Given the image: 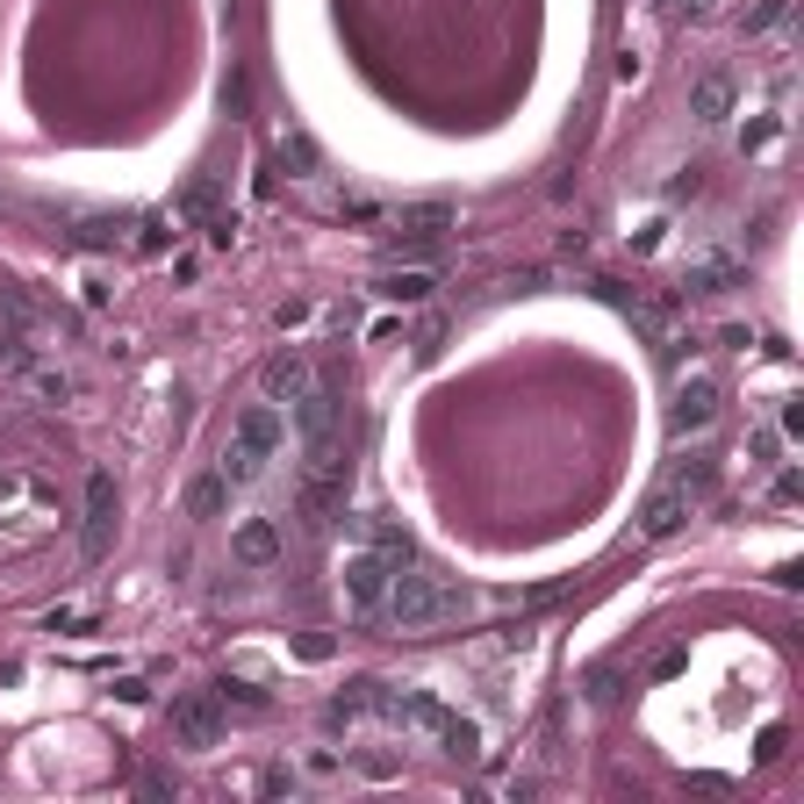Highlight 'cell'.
I'll use <instances>...</instances> for the list:
<instances>
[{
	"instance_id": "obj_1",
	"label": "cell",
	"mask_w": 804,
	"mask_h": 804,
	"mask_svg": "<svg viewBox=\"0 0 804 804\" xmlns=\"http://www.w3.org/2000/svg\"><path fill=\"white\" fill-rule=\"evenodd\" d=\"M281 438H287V424H281V403H252L245 417L231 424V446H223V467H216V475L231 481V489H245V481H259V475H266V460L281 452Z\"/></svg>"
},
{
	"instance_id": "obj_33",
	"label": "cell",
	"mask_w": 804,
	"mask_h": 804,
	"mask_svg": "<svg viewBox=\"0 0 804 804\" xmlns=\"http://www.w3.org/2000/svg\"><path fill=\"white\" fill-rule=\"evenodd\" d=\"M696 187H704V180H696V165H690V173H675V180H669V202H682V194H696Z\"/></svg>"
},
{
	"instance_id": "obj_21",
	"label": "cell",
	"mask_w": 804,
	"mask_h": 804,
	"mask_svg": "<svg viewBox=\"0 0 804 804\" xmlns=\"http://www.w3.org/2000/svg\"><path fill=\"white\" fill-rule=\"evenodd\" d=\"M747 452L762 467H783V431H776V424H754V431H747Z\"/></svg>"
},
{
	"instance_id": "obj_6",
	"label": "cell",
	"mask_w": 804,
	"mask_h": 804,
	"mask_svg": "<svg viewBox=\"0 0 804 804\" xmlns=\"http://www.w3.org/2000/svg\"><path fill=\"white\" fill-rule=\"evenodd\" d=\"M446 223H452V208H446V202H417V208H403L396 237H388V259H403V252H431L438 237H446Z\"/></svg>"
},
{
	"instance_id": "obj_27",
	"label": "cell",
	"mask_w": 804,
	"mask_h": 804,
	"mask_svg": "<svg viewBox=\"0 0 804 804\" xmlns=\"http://www.w3.org/2000/svg\"><path fill=\"white\" fill-rule=\"evenodd\" d=\"M165 245H173L165 216H144V223H136V252H165Z\"/></svg>"
},
{
	"instance_id": "obj_24",
	"label": "cell",
	"mask_w": 804,
	"mask_h": 804,
	"mask_svg": "<svg viewBox=\"0 0 804 804\" xmlns=\"http://www.w3.org/2000/svg\"><path fill=\"white\" fill-rule=\"evenodd\" d=\"M0 330H29V295L22 287H0Z\"/></svg>"
},
{
	"instance_id": "obj_25",
	"label": "cell",
	"mask_w": 804,
	"mask_h": 804,
	"mask_svg": "<svg viewBox=\"0 0 804 804\" xmlns=\"http://www.w3.org/2000/svg\"><path fill=\"white\" fill-rule=\"evenodd\" d=\"M625 696V675L618 669H589V704H618Z\"/></svg>"
},
{
	"instance_id": "obj_29",
	"label": "cell",
	"mask_w": 804,
	"mask_h": 804,
	"mask_svg": "<svg viewBox=\"0 0 804 804\" xmlns=\"http://www.w3.org/2000/svg\"><path fill=\"white\" fill-rule=\"evenodd\" d=\"M754 754H762V762H783V725H762V740H754Z\"/></svg>"
},
{
	"instance_id": "obj_30",
	"label": "cell",
	"mask_w": 804,
	"mask_h": 804,
	"mask_svg": "<svg viewBox=\"0 0 804 804\" xmlns=\"http://www.w3.org/2000/svg\"><path fill=\"white\" fill-rule=\"evenodd\" d=\"M302 661H330V632H302Z\"/></svg>"
},
{
	"instance_id": "obj_32",
	"label": "cell",
	"mask_w": 804,
	"mask_h": 804,
	"mask_svg": "<svg viewBox=\"0 0 804 804\" xmlns=\"http://www.w3.org/2000/svg\"><path fill=\"white\" fill-rule=\"evenodd\" d=\"M797 496H804V481L791 475V467H783V475H776V503H797Z\"/></svg>"
},
{
	"instance_id": "obj_4",
	"label": "cell",
	"mask_w": 804,
	"mask_h": 804,
	"mask_svg": "<svg viewBox=\"0 0 804 804\" xmlns=\"http://www.w3.org/2000/svg\"><path fill=\"white\" fill-rule=\"evenodd\" d=\"M173 740H180V747H216V740H223V704L208 690L173 696Z\"/></svg>"
},
{
	"instance_id": "obj_15",
	"label": "cell",
	"mask_w": 804,
	"mask_h": 804,
	"mask_svg": "<svg viewBox=\"0 0 804 804\" xmlns=\"http://www.w3.org/2000/svg\"><path fill=\"white\" fill-rule=\"evenodd\" d=\"M431 273H424V266H409V273H381V281H374V295H388V302H424V295H431Z\"/></svg>"
},
{
	"instance_id": "obj_19",
	"label": "cell",
	"mask_w": 804,
	"mask_h": 804,
	"mask_svg": "<svg viewBox=\"0 0 804 804\" xmlns=\"http://www.w3.org/2000/svg\"><path fill=\"white\" fill-rule=\"evenodd\" d=\"M22 381H29V396H37V403H65L72 396V374H58V367H29Z\"/></svg>"
},
{
	"instance_id": "obj_7",
	"label": "cell",
	"mask_w": 804,
	"mask_h": 804,
	"mask_svg": "<svg viewBox=\"0 0 804 804\" xmlns=\"http://www.w3.org/2000/svg\"><path fill=\"white\" fill-rule=\"evenodd\" d=\"M682 518H690V496L675 489V481H661L654 496L640 503V518H632V532L640 539H669V532H682Z\"/></svg>"
},
{
	"instance_id": "obj_17",
	"label": "cell",
	"mask_w": 804,
	"mask_h": 804,
	"mask_svg": "<svg viewBox=\"0 0 804 804\" xmlns=\"http://www.w3.org/2000/svg\"><path fill=\"white\" fill-rule=\"evenodd\" d=\"M29 367H37V345H29V330H0V374H14V381H22Z\"/></svg>"
},
{
	"instance_id": "obj_20",
	"label": "cell",
	"mask_w": 804,
	"mask_h": 804,
	"mask_svg": "<svg viewBox=\"0 0 804 804\" xmlns=\"http://www.w3.org/2000/svg\"><path fill=\"white\" fill-rule=\"evenodd\" d=\"M115 237H123V231H115V223H109V216H86V223H80V231H72V245H80V252H109V245H115Z\"/></svg>"
},
{
	"instance_id": "obj_28",
	"label": "cell",
	"mask_w": 804,
	"mask_h": 804,
	"mask_svg": "<svg viewBox=\"0 0 804 804\" xmlns=\"http://www.w3.org/2000/svg\"><path fill=\"white\" fill-rule=\"evenodd\" d=\"M259 791H266V797H295V769H266Z\"/></svg>"
},
{
	"instance_id": "obj_5",
	"label": "cell",
	"mask_w": 804,
	"mask_h": 804,
	"mask_svg": "<svg viewBox=\"0 0 804 804\" xmlns=\"http://www.w3.org/2000/svg\"><path fill=\"white\" fill-rule=\"evenodd\" d=\"M109 532H115V475H109V467H94V475H86V532H80V553L101 560V553H109Z\"/></svg>"
},
{
	"instance_id": "obj_18",
	"label": "cell",
	"mask_w": 804,
	"mask_h": 804,
	"mask_svg": "<svg viewBox=\"0 0 804 804\" xmlns=\"http://www.w3.org/2000/svg\"><path fill=\"white\" fill-rule=\"evenodd\" d=\"M223 496H231V481H223V475H202V481L187 489V518H216Z\"/></svg>"
},
{
	"instance_id": "obj_13",
	"label": "cell",
	"mask_w": 804,
	"mask_h": 804,
	"mask_svg": "<svg viewBox=\"0 0 804 804\" xmlns=\"http://www.w3.org/2000/svg\"><path fill=\"white\" fill-rule=\"evenodd\" d=\"M682 287H690V295H725V287H740V259L733 252H711V259H696L682 273Z\"/></svg>"
},
{
	"instance_id": "obj_16",
	"label": "cell",
	"mask_w": 804,
	"mask_h": 804,
	"mask_svg": "<svg viewBox=\"0 0 804 804\" xmlns=\"http://www.w3.org/2000/svg\"><path fill=\"white\" fill-rule=\"evenodd\" d=\"M438 740H446L452 762H481V725L475 719H446V725H438Z\"/></svg>"
},
{
	"instance_id": "obj_31",
	"label": "cell",
	"mask_w": 804,
	"mask_h": 804,
	"mask_svg": "<svg viewBox=\"0 0 804 804\" xmlns=\"http://www.w3.org/2000/svg\"><path fill=\"white\" fill-rule=\"evenodd\" d=\"M223 696H237L245 711H259V704H266V690H252V682H223Z\"/></svg>"
},
{
	"instance_id": "obj_26",
	"label": "cell",
	"mask_w": 804,
	"mask_h": 804,
	"mask_svg": "<svg viewBox=\"0 0 804 804\" xmlns=\"http://www.w3.org/2000/svg\"><path fill=\"white\" fill-rule=\"evenodd\" d=\"M776 136H783V115H762V123H747V130H740V151H769Z\"/></svg>"
},
{
	"instance_id": "obj_11",
	"label": "cell",
	"mask_w": 804,
	"mask_h": 804,
	"mask_svg": "<svg viewBox=\"0 0 804 804\" xmlns=\"http://www.w3.org/2000/svg\"><path fill=\"white\" fill-rule=\"evenodd\" d=\"M231 553L245 560V568H273V560H281V525L273 518H245L237 539H231Z\"/></svg>"
},
{
	"instance_id": "obj_9",
	"label": "cell",
	"mask_w": 804,
	"mask_h": 804,
	"mask_svg": "<svg viewBox=\"0 0 804 804\" xmlns=\"http://www.w3.org/2000/svg\"><path fill=\"white\" fill-rule=\"evenodd\" d=\"M309 388H316V374H309V359H302V353H273L266 359V403H287V409H295Z\"/></svg>"
},
{
	"instance_id": "obj_22",
	"label": "cell",
	"mask_w": 804,
	"mask_h": 804,
	"mask_svg": "<svg viewBox=\"0 0 804 804\" xmlns=\"http://www.w3.org/2000/svg\"><path fill=\"white\" fill-rule=\"evenodd\" d=\"M281 159L295 165V173H316V136H302V130H287L281 136Z\"/></svg>"
},
{
	"instance_id": "obj_23",
	"label": "cell",
	"mask_w": 804,
	"mask_h": 804,
	"mask_svg": "<svg viewBox=\"0 0 804 804\" xmlns=\"http://www.w3.org/2000/svg\"><path fill=\"white\" fill-rule=\"evenodd\" d=\"M791 22V0H762V8L747 14V37H769V29H783Z\"/></svg>"
},
{
	"instance_id": "obj_3",
	"label": "cell",
	"mask_w": 804,
	"mask_h": 804,
	"mask_svg": "<svg viewBox=\"0 0 804 804\" xmlns=\"http://www.w3.org/2000/svg\"><path fill=\"white\" fill-rule=\"evenodd\" d=\"M388 582H396V560L388 553H353L345 560V597H353L359 618H374L388 603Z\"/></svg>"
},
{
	"instance_id": "obj_12",
	"label": "cell",
	"mask_w": 804,
	"mask_h": 804,
	"mask_svg": "<svg viewBox=\"0 0 804 804\" xmlns=\"http://www.w3.org/2000/svg\"><path fill=\"white\" fill-rule=\"evenodd\" d=\"M733 94H740L733 72H704V80L690 86V115L696 123H725V115H733Z\"/></svg>"
},
{
	"instance_id": "obj_14",
	"label": "cell",
	"mask_w": 804,
	"mask_h": 804,
	"mask_svg": "<svg viewBox=\"0 0 804 804\" xmlns=\"http://www.w3.org/2000/svg\"><path fill=\"white\" fill-rule=\"evenodd\" d=\"M669 481H675V489H682V496H690V503H696V496H704L711 481H719V452H704V446H696V452H682Z\"/></svg>"
},
{
	"instance_id": "obj_34",
	"label": "cell",
	"mask_w": 804,
	"mask_h": 804,
	"mask_svg": "<svg viewBox=\"0 0 804 804\" xmlns=\"http://www.w3.org/2000/svg\"><path fill=\"white\" fill-rule=\"evenodd\" d=\"M675 14H711V0H669Z\"/></svg>"
},
{
	"instance_id": "obj_2",
	"label": "cell",
	"mask_w": 804,
	"mask_h": 804,
	"mask_svg": "<svg viewBox=\"0 0 804 804\" xmlns=\"http://www.w3.org/2000/svg\"><path fill=\"white\" fill-rule=\"evenodd\" d=\"M381 611L396 618L403 632H431V625H446V618H460L467 597H460V589H438L431 574H417V560H409V568H396V582H388V603H381Z\"/></svg>"
},
{
	"instance_id": "obj_8",
	"label": "cell",
	"mask_w": 804,
	"mask_h": 804,
	"mask_svg": "<svg viewBox=\"0 0 804 804\" xmlns=\"http://www.w3.org/2000/svg\"><path fill=\"white\" fill-rule=\"evenodd\" d=\"M374 704H381L396 725H417V733H438V725H446V711H438L424 690H381V682H374Z\"/></svg>"
},
{
	"instance_id": "obj_10",
	"label": "cell",
	"mask_w": 804,
	"mask_h": 804,
	"mask_svg": "<svg viewBox=\"0 0 804 804\" xmlns=\"http://www.w3.org/2000/svg\"><path fill=\"white\" fill-rule=\"evenodd\" d=\"M711 417H719V381H711V374H690V381L675 388V431H704Z\"/></svg>"
}]
</instances>
